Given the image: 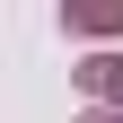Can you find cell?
<instances>
[{
	"instance_id": "1",
	"label": "cell",
	"mask_w": 123,
	"mask_h": 123,
	"mask_svg": "<svg viewBox=\"0 0 123 123\" xmlns=\"http://www.w3.org/2000/svg\"><path fill=\"white\" fill-rule=\"evenodd\" d=\"M97 123H105V114H97Z\"/></svg>"
}]
</instances>
